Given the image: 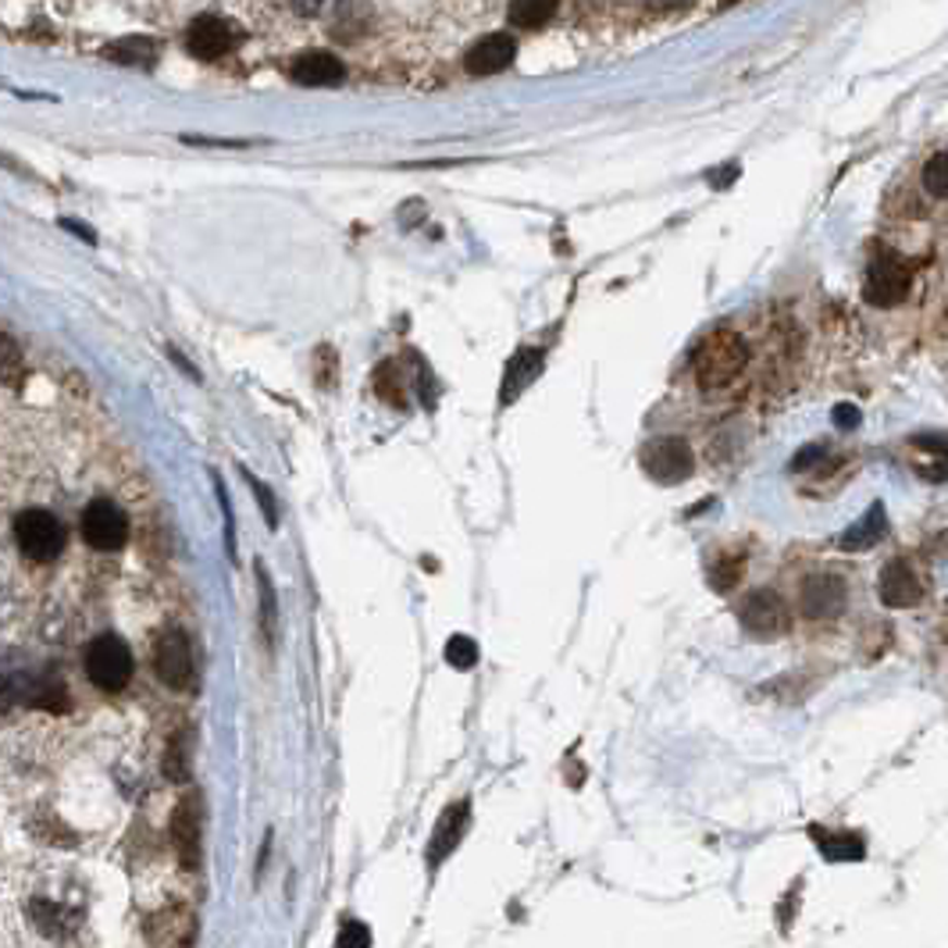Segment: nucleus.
<instances>
[{
    "label": "nucleus",
    "mask_w": 948,
    "mask_h": 948,
    "mask_svg": "<svg viewBox=\"0 0 948 948\" xmlns=\"http://www.w3.org/2000/svg\"><path fill=\"white\" fill-rule=\"evenodd\" d=\"M258 578H261V596H264V635L275 638V588L264 567H258Z\"/></svg>",
    "instance_id": "obj_28"
},
{
    "label": "nucleus",
    "mask_w": 948,
    "mask_h": 948,
    "mask_svg": "<svg viewBox=\"0 0 948 948\" xmlns=\"http://www.w3.org/2000/svg\"><path fill=\"white\" fill-rule=\"evenodd\" d=\"M746 361H749L746 342H741V336H735V332H713L710 339L699 342L696 357H691L696 382L707 392L732 389L741 378V371H746Z\"/></svg>",
    "instance_id": "obj_1"
},
{
    "label": "nucleus",
    "mask_w": 948,
    "mask_h": 948,
    "mask_svg": "<svg viewBox=\"0 0 948 948\" xmlns=\"http://www.w3.org/2000/svg\"><path fill=\"white\" fill-rule=\"evenodd\" d=\"M150 54H153V47H150V40H122V43H114L111 50H108V58L111 61H122V65H144V61H150Z\"/></svg>",
    "instance_id": "obj_24"
},
{
    "label": "nucleus",
    "mask_w": 948,
    "mask_h": 948,
    "mask_svg": "<svg viewBox=\"0 0 948 948\" xmlns=\"http://www.w3.org/2000/svg\"><path fill=\"white\" fill-rule=\"evenodd\" d=\"M164 774L175 777V781L189 777V741H186V735L175 738L169 746V756H164Z\"/></svg>",
    "instance_id": "obj_25"
},
{
    "label": "nucleus",
    "mask_w": 948,
    "mask_h": 948,
    "mask_svg": "<svg viewBox=\"0 0 948 948\" xmlns=\"http://www.w3.org/2000/svg\"><path fill=\"white\" fill-rule=\"evenodd\" d=\"M83 539L100 549V553H114V549H122L125 539H129V517L122 514L118 503H111V499H93V503H86L83 510Z\"/></svg>",
    "instance_id": "obj_6"
},
{
    "label": "nucleus",
    "mask_w": 948,
    "mask_h": 948,
    "mask_svg": "<svg viewBox=\"0 0 948 948\" xmlns=\"http://www.w3.org/2000/svg\"><path fill=\"white\" fill-rule=\"evenodd\" d=\"M242 478L250 482L253 496H258V503H261V510H264V521H267V528H278V503H275L272 489H267V485H264L261 478H253V474H250L247 467H242Z\"/></svg>",
    "instance_id": "obj_26"
},
{
    "label": "nucleus",
    "mask_w": 948,
    "mask_h": 948,
    "mask_svg": "<svg viewBox=\"0 0 948 948\" xmlns=\"http://www.w3.org/2000/svg\"><path fill=\"white\" fill-rule=\"evenodd\" d=\"M845 599H849V588L835 571H816L799 588V610L806 621H835L845 610Z\"/></svg>",
    "instance_id": "obj_7"
},
{
    "label": "nucleus",
    "mask_w": 948,
    "mask_h": 948,
    "mask_svg": "<svg viewBox=\"0 0 948 948\" xmlns=\"http://www.w3.org/2000/svg\"><path fill=\"white\" fill-rule=\"evenodd\" d=\"M909 464L927 482L948 478V435L945 432H920L906 442Z\"/></svg>",
    "instance_id": "obj_12"
},
{
    "label": "nucleus",
    "mask_w": 948,
    "mask_h": 948,
    "mask_svg": "<svg viewBox=\"0 0 948 948\" xmlns=\"http://www.w3.org/2000/svg\"><path fill=\"white\" fill-rule=\"evenodd\" d=\"M186 47H189V54L200 58V61H217L228 47H233V29H228V22H222L217 15H200L194 25H189Z\"/></svg>",
    "instance_id": "obj_14"
},
{
    "label": "nucleus",
    "mask_w": 948,
    "mask_h": 948,
    "mask_svg": "<svg viewBox=\"0 0 948 948\" xmlns=\"http://www.w3.org/2000/svg\"><path fill=\"white\" fill-rule=\"evenodd\" d=\"M741 571H746V557H741V553L721 557L710 567V585L716 588V592H732V588L741 582Z\"/></svg>",
    "instance_id": "obj_21"
},
{
    "label": "nucleus",
    "mask_w": 948,
    "mask_h": 948,
    "mask_svg": "<svg viewBox=\"0 0 948 948\" xmlns=\"http://www.w3.org/2000/svg\"><path fill=\"white\" fill-rule=\"evenodd\" d=\"M172 841L178 852V863L194 870L200 863V796H183L178 810L172 813Z\"/></svg>",
    "instance_id": "obj_11"
},
{
    "label": "nucleus",
    "mask_w": 948,
    "mask_h": 948,
    "mask_svg": "<svg viewBox=\"0 0 948 948\" xmlns=\"http://www.w3.org/2000/svg\"><path fill=\"white\" fill-rule=\"evenodd\" d=\"M920 189L934 203H948V150H934L920 169Z\"/></svg>",
    "instance_id": "obj_19"
},
{
    "label": "nucleus",
    "mask_w": 948,
    "mask_h": 948,
    "mask_svg": "<svg viewBox=\"0 0 948 948\" xmlns=\"http://www.w3.org/2000/svg\"><path fill=\"white\" fill-rule=\"evenodd\" d=\"M643 467L660 485L685 482L691 474V450L682 439H657L643 450Z\"/></svg>",
    "instance_id": "obj_9"
},
{
    "label": "nucleus",
    "mask_w": 948,
    "mask_h": 948,
    "mask_svg": "<svg viewBox=\"0 0 948 948\" xmlns=\"http://www.w3.org/2000/svg\"><path fill=\"white\" fill-rule=\"evenodd\" d=\"M738 621L756 638H777V635L788 632L791 613H788L785 599H781L777 592H766V588H760V592L746 596V603L738 607Z\"/></svg>",
    "instance_id": "obj_8"
},
{
    "label": "nucleus",
    "mask_w": 948,
    "mask_h": 948,
    "mask_svg": "<svg viewBox=\"0 0 948 948\" xmlns=\"http://www.w3.org/2000/svg\"><path fill=\"white\" fill-rule=\"evenodd\" d=\"M877 588H881L884 607H891V610L916 607L920 599H924V582H920L916 567L906 557H895V560L884 563Z\"/></svg>",
    "instance_id": "obj_10"
},
{
    "label": "nucleus",
    "mask_w": 948,
    "mask_h": 948,
    "mask_svg": "<svg viewBox=\"0 0 948 948\" xmlns=\"http://www.w3.org/2000/svg\"><path fill=\"white\" fill-rule=\"evenodd\" d=\"M884 535H888V517H884V503H874L860 521L852 524L849 532L841 535V549H845V553H860V549L877 546Z\"/></svg>",
    "instance_id": "obj_18"
},
{
    "label": "nucleus",
    "mask_w": 948,
    "mask_h": 948,
    "mask_svg": "<svg viewBox=\"0 0 948 948\" xmlns=\"http://www.w3.org/2000/svg\"><path fill=\"white\" fill-rule=\"evenodd\" d=\"M467 820H471V806L460 799V802H453L450 810H446L442 816H439V824H435V831H432V841H428V863L435 866V863H442L446 856H450L457 845H460V838H464V831H467Z\"/></svg>",
    "instance_id": "obj_15"
},
{
    "label": "nucleus",
    "mask_w": 948,
    "mask_h": 948,
    "mask_svg": "<svg viewBox=\"0 0 948 948\" xmlns=\"http://www.w3.org/2000/svg\"><path fill=\"white\" fill-rule=\"evenodd\" d=\"M15 542L25 557H29L33 563H50L61 557V549H65V524H61L50 510H40V507H29L22 510V514L15 517Z\"/></svg>",
    "instance_id": "obj_3"
},
{
    "label": "nucleus",
    "mask_w": 948,
    "mask_h": 948,
    "mask_svg": "<svg viewBox=\"0 0 948 948\" xmlns=\"http://www.w3.org/2000/svg\"><path fill=\"white\" fill-rule=\"evenodd\" d=\"M517 58V40L510 33H492V36H482L467 54H464V68L471 75H496L514 65Z\"/></svg>",
    "instance_id": "obj_13"
},
{
    "label": "nucleus",
    "mask_w": 948,
    "mask_h": 948,
    "mask_svg": "<svg viewBox=\"0 0 948 948\" xmlns=\"http://www.w3.org/2000/svg\"><path fill=\"white\" fill-rule=\"evenodd\" d=\"M61 225L72 228V233L79 236V239H86V242H97V236L89 233V225H83V222H72V217H61Z\"/></svg>",
    "instance_id": "obj_32"
},
{
    "label": "nucleus",
    "mask_w": 948,
    "mask_h": 948,
    "mask_svg": "<svg viewBox=\"0 0 948 948\" xmlns=\"http://www.w3.org/2000/svg\"><path fill=\"white\" fill-rule=\"evenodd\" d=\"M810 835L816 841L820 856L827 863H852L866 856V841L856 835V831H824V827H810Z\"/></svg>",
    "instance_id": "obj_17"
},
{
    "label": "nucleus",
    "mask_w": 948,
    "mask_h": 948,
    "mask_svg": "<svg viewBox=\"0 0 948 948\" xmlns=\"http://www.w3.org/2000/svg\"><path fill=\"white\" fill-rule=\"evenodd\" d=\"M153 671L169 688H189L194 685L197 663H194V646L183 627H164L158 646H153Z\"/></svg>",
    "instance_id": "obj_5"
},
{
    "label": "nucleus",
    "mask_w": 948,
    "mask_h": 948,
    "mask_svg": "<svg viewBox=\"0 0 948 948\" xmlns=\"http://www.w3.org/2000/svg\"><path fill=\"white\" fill-rule=\"evenodd\" d=\"M539 371H542V353H535V350H521V353H517V361L510 364V375H507V378H514V375H517V382H514V386H507V389H503V403L510 400V389H514V396H517V392H521L524 386H528V382H532L535 375H539Z\"/></svg>",
    "instance_id": "obj_22"
},
{
    "label": "nucleus",
    "mask_w": 948,
    "mask_h": 948,
    "mask_svg": "<svg viewBox=\"0 0 948 948\" xmlns=\"http://www.w3.org/2000/svg\"><path fill=\"white\" fill-rule=\"evenodd\" d=\"M336 948H371V931L361 920H346L336 934Z\"/></svg>",
    "instance_id": "obj_27"
},
{
    "label": "nucleus",
    "mask_w": 948,
    "mask_h": 948,
    "mask_svg": "<svg viewBox=\"0 0 948 948\" xmlns=\"http://www.w3.org/2000/svg\"><path fill=\"white\" fill-rule=\"evenodd\" d=\"M835 425L856 428V425H860V410H856V407H835Z\"/></svg>",
    "instance_id": "obj_31"
},
{
    "label": "nucleus",
    "mask_w": 948,
    "mask_h": 948,
    "mask_svg": "<svg viewBox=\"0 0 948 948\" xmlns=\"http://www.w3.org/2000/svg\"><path fill=\"white\" fill-rule=\"evenodd\" d=\"M913 289V264L899 258L895 250H877L866 261L863 300L870 307H899Z\"/></svg>",
    "instance_id": "obj_2"
},
{
    "label": "nucleus",
    "mask_w": 948,
    "mask_h": 948,
    "mask_svg": "<svg viewBox=\"0 0 948 948\" xmlns=\"http://www.w3.org/2000/svg\"><path fill=\"white\" fill-rule=\"evenodd\" d=\"M553 15H557L553 0H524V4L510 8V22L517 29H542L546 22H553Z\"/></svg>",
    "instance_id": "obj_20"
},
{
    "label": "nucleus",
    "mask_w": 948,
    "mask_h": 948,
    "mask_svg": "<svg viewBox=\"0 0 948 948\" xmlns=\"http://www.w3.org/2000/svg\"><path fill=\"white\" fill-rule=\"evenodd\" d=\"M820 446H806V450H799L796 453V460H791V471H806V467H813V464H820Z\"/></svg>",
    "instance_id": "obj_30"
},
{
    "label": "nucleus",
    "mask_w": 948,
    "mask_h": 948,
    "mask_svg": "<svg viewBox=\"0 0 948 948\" xmlns=\"http://www.w3.org/2000/svg\"><path fill=\"white\" fill-rule=\"evenodd\" d=\"M4 357H8V361H4V378H8V386L15 389L22 371H18V346H15V339H11V336H4Z\"/></svg>",
    "instance_id": "obj_29"
},
{
    "label": "nucleus",
    "mask_w": 948,
    "mask_h": 948,
    "mask_svg": "<svg viewBox=\"0 0 948 948\" xmlns=\"http://www.w3.org/2000/svg\"><path fill=\"white\" fill-rule=\"evenodd\" d=\"M289 75H292V83H300V86H336V83H342L346 68L336 54H328V50H307V54H300L289 65Z\"/></svg>",
    "instance_id": "obj_16"
},
{
    "label": "nucleus",
    "mask_w": 948,
    "mask_h": 948,
    "mask_svg": "<svg viewBox=\"0 0 948 948\" xmlns=\"http://www.w3.org/2000/svg\"><path fill=\"white\" fill-rule=\"evenodd\" d=\"M86 677L93 682L100 691H118L129 685L133 677V652L122 643L118 635H97L93 643L86 646Z\"/></svg>",
    "instance_id": "obj_4"
},
{
    "label": "nucleus",
    "mask_w": 948,
    "mask_h": 948,
    "mask_svg": "<svg viewBox=\"0 0 948 948\" xmlns=\"http://www.w3.org/2000/svg\"><path fill=\"white\" fill-rule=\"evenodd\" d=\"M446 663H450L453 671H471L474 663H478V643L467 635H453L450 643H446Z\"/></svg>",
    "instance_id": "obj_23"
}]
</instances>
